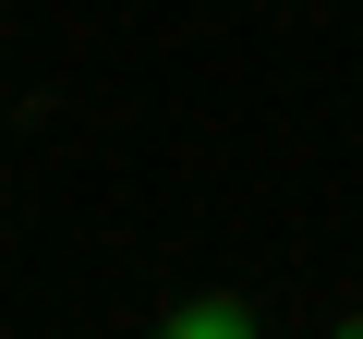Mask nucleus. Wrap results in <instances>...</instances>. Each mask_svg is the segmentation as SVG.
<instances>
[{"instance_id": "nucleus-1", "label": "nucleus", "mask_w": 363, "mask_h": 339, "mask_svg": "<svg viewBox=\"0 0 363 339\" xmlns=\"http://www.w3.org/2000/svg\"><path fill=\"white\" fill-rule=\"evenodd\" d=\"M169 327H182V339H242V327H255V303H230V291H194V303H169Z\"/></svg>"}]
</instances>
